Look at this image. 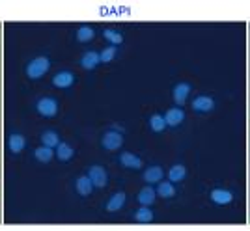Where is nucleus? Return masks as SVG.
Returning a JSON list of instances; mask_svg holds the SVG:
<instances>
[{
	"label": "nucleus",
	"mask_w": 250,
	"mask_h": 231,
	"mask_svg": "<svg viewBox=\"0 0 250 231\" xmlns=\"http://www.w3.org/2000/svg\"><path fill=\"white\" fill-rule=\"evenodd\" d=\"M49 69H51V60L47 56H36L26 65V77L36 80V78H42L43 75H47Z\"/></svg>",
	"instance_id": "obj_1"
},
{
	"label": "nucleus",
	"mask_w": 250,
	"mask_h": 231,
	"mask_svg": "<svg viewBox=\"0 0 250 231\" xmlns=\"http://www.w3.org/2000/svg\"><path fill=\"white\" fill-rule=\"evenodd\" d=\"M36 110L43 117H54V116L58 114V101L54 97H42L36 103Z\"/></svg>",
	"instance_id": "obj_2"
},
{
	"label": "nucleus",
	"mask_w": 250,
	"mask_h": 231,
	"mask_svg": "<svg viewBox=\"0 0 250 231\" xmlns=\"http://www.w3.org/2000/svg\"><path fill=\"white\" fill-rule=\"evenodd\" d=\"M101 146L106 151H118L120 147L124 146V135L118 131H106L101 138Z\"/></svg>",
	"instance_id": "obj_3"
},
{
	"label": "nucleus",
	"mask_w": 250,
	"mask_h": 231,
	"mask_svg": "<svg viewBox=\"0 0 250 231\" xmlns=\"http://www.w3.org/2000/svg\"><path fill=\"white\" fill-rule=\"evenodd\" d=\"M190 90H192V86L188 82H179V84L174 86L172 97L176 101V106H185V103L188 101V95H190Z\"/></svg>",
	"instance_id": "obj_4"
},
{
	"label": "nucleus",
	"mask_w": 250,
	"mask_h": 231,
	"mask_svg": "<svg viewBox=\"0 0 250 231\" xmlns=\"http://www.w3.org/2000/svg\"><path fill=\"white\" fill-rule=\"evenodd\" d=\"M209 200L215 205H229L233 201V192L228 189H213L209 192Z\"/></svg>",
	"instance_id": "obj_5"
},
{
	"label": "nucleus",
	"mask_w": 250,
	"mask_h": 231,
	"mask_svg": "<svg viewBox=\"0 0 250 231\" xmlns=\"http://www.w3.org/2000/svg\"><path fill=\"white\" fill-rule=\"evenodd\" d=\"M88 177L92 179L95 189H104L106 187V181H108L106 170L103 166H92V168L88 170Z\"/></svg>",
	"instance_id": "obj_6"
},
{
	"label": "nucleus",
	"mask_w": 250,
	"mask_h": 231,
	"mask_svg": "<svg viewBox=\"0 0 250 231\" xmlns=\"http://www.w3.org/2000/svg\"><path fill=\"white\" fill-rule=\"evenodd\" d=\"M190 106H192V110L206 114V112H211L215 108V99L211 95H198V97H194V101L190 103Z\"/></svg>",
	"instance_id": "obj_7"
},
{
	"label": "nucleus",
	"mask_w": 250,
	"mask_h": 231,
	"mask_svg": "<svg viewBox=\"0 0 250 231\" xmlns=\"http://www.w3.org/2000/svg\"><path fill=\"white\" fill-rule=\"evenodd\" d=\"M120 164L124 168H129V170H140L144 166V160L138 157V155H135V153H131V151H124L120 155Z\"/></svg>",
	"instance_id": "obj_8"
},
{
	"label": "nucleus",
	"mask_w": 250,
	"mask_h": 231,
	"mask_svg": "<svg viewBox=\"0 0 250 231\" xmlns=\"http://www.w3.org/2000/svg\"><path fill=\"white\" fill-rule=\"evenodd\" d=\"M73 82H75V75L71 71H58V73L52 77V86L54 88H60V90L71 88Z\"/></svg>",
	"instance_id": "obj_9"
},
{
	"label": "nucleus",
	"mask_w": 250,
	"mask_h": 231,
	"mask_svg": "<svg viewBox=\"0 0 250 231\" xmlns=\"http://www.w3.org/2000/svg\"><path fill=\"white\" fill-rule=\"evenodd\" d=\"M165 119H167V125L177 127L185 121V110L181 106H174V108H168L165 112Z\"/></svg>",
	"instance_id": "obj_10"
},
{
	"label": "nucleus",
	"mask_w": 250,
	"mask_h": 231,
	"mask_svg": "<svg viewBox=\"0 0 250 231\" xmlns=\"http://www.w3.org/2000/svg\"><path fill=\"white\" fill-rule=\"evenodd\" d=\"M155 198H157V190L155 187H151V185H146V187H142L140 192L136 194V200L140 205H153L155 203Z\"/></svg>",
	"instance_id": "obj_11"
},
{
	"label": "nucleus",
	"mask_w": 250,
	"mask_h": 231,
	"mask_svg": "<svg viewBox=\"0 0 250 231\" xmlns=\"http://www.w3.org/2000/svg\"><path fill=\"white\" fill-rule=\"evenodd\" d=\"M99 63H101V58H99V53H95V51H86V53L81 56V67L86 69V71L95 69Z\"/></svg>",
	"instance_id": "obj_12"
},
{
	"label": "nucleus",
	"mask_w": 250,
	"mask_h": 231,
	"mask_svg": "<svg viewBox=\"0 0 250 231\" xmlns=\"http://www.w3.org/2000/svg\"><path fill=\"white\" fill-rule=\"evenodd\" d=\"M144 181H146L147 185H157L159 181H163L165 179V170L161 168V166H147L144 170Z\"/></svg>",
	"instance_id": "obj_13"
},
{
	"label": "nucleus",
	"mask_w": 250,
	"mask_h": 231,
	"mask_svg": "<svg viewBox=\"0 0 250 231\" xmlns=\"http://www.w3.org/2000/svg\"><path fill=\"white\" fill-rule=\"evenodd\" d=\"M24 147H26V138L22 136L21 133H11L10 138H8V149H10L11 153H21L24 151Z\"/></svg>",
	"instance_id": "obj_14"
},
{
	"label": "nucleus",
	"mask_w": 250,
	"mask_h": 231,
	"mask_svg": "<svg viewBox=\"0 0 250 231\" xmlns=\"http://www.w3.org/2000/svg\"><path fill=\"white\" fill-rule=\"evenodd\" d=\"M155 190H157V196H159V198H165V200L176 196V187H174V183H172V181H165V179H163V181H159Z\"/></svg>",
	"instance_id": "obj_15"
},
{
	"label": "nucleus",
	"mask_w": 250,
	"mask_h": 231,
	"mask_svg": "<svg viewBox=\"0 0 250 231\" xmlns=\"http://www.w3.org/2000/svg\"><path fill=\"white\" fill-rule=\"evenodd\" d=\"M187 173H188L187 166H183V164H174L172 168L168 170L167 177H168V181H172V183L176 185V183H181V181H185Z\"/></svg>",
	"instance_id": "obj_16"
},
{
	"label": "nucleus",
	"mask_w": 250,
	"mask_h": 231,
	"mask_svg": "<svg viewBox=\"0 0 250 231\" xmlns=\"http://www.w3.org/2000/svg\"><path fill=\"white\" fill-rule=\"evenodd\" d=\"M125 201H127V194H125L124 190H120V192H116L114 196L106 201V207L104 209L108 211V212H116V211H120L124 207Z\"/></svg>",
	"instance_id": "obj_17"
},
{
	"label": "nucleus",
	"mask_w": 250,
	"mask_h": 231,
	"mask_svg": "<svg viewBox=\"0 0 250 231\" xmlns=\"http://www.w3.org/2000/svg\"><path fill=\"white\" fill-rule=\"evenodd\" d=\"M75 155V149L73 146H69V144H65V142H60L58 146H56V151H54V157L58 158V160H62V162H69Z\"/></svg>",
	"instance_id": "obj_18"
},
{
	"label": "nucleus",
	"mask_w": 250,
	"mask_h": 231,
	"mask_svg": "<svg viewBox=\"0 0 250 231\" xmlns=\"http://www.w3.org/2000/svg\"><path fill=\"white\" fill-rule=\"evenodd\" d=\"M75 189L79 192V196H90L92 190H94V183H92V179L88 177V175H81V177L77 179V183H75Z\"/></svg>",
	"instance_id": "obj_19"
},
{
	"label": "nucleus",
	"mask_w": 250,
	"mask_h": 231,
	"mask_svg": "<svg viewBox=\"0 0 250 231\" xmlns=\"http://www.w3.org/2000/svg\"><path fill=\"white\" fill-rule=\"evenodd\" d=\"M34 157H36V160H40V162H43V164H47V162H51L52 158H54V149L42 144L40 147H36Z\"/></svg>",
	"instance_id": "obj_20"
},
{
	"label": "nucleus",
	"mask_w": 250,
	"mask_h": 231,
	"mask_svg": "<svg viewBox=\"0 0 250 231\" xmlns=\"http://www.w3.org/2000/svg\"><path fill=\"white\" fill-rule=\"evenodd\" d=\"M153 218H155V214L147 205H140L135 212V220L142 222V224H149V222H153Z\"/></svg>",
	"instance_id": "obj_21"
},
{
	"label": "nucleus",
	"mask_w": 250,
	"mask_h": 231,
	"mask_svg": "<svg viewBox=\"0 0 250 231\" xmlns=\"http://www.w3.org/2000/svg\"><path fill=\"white\" fill-rule=\"evenodd\" d=\"M42 144H43V146H49V147H52V149H54V147L60 144V136H58V133H56V131H52V129L43 131Z\"/></svg>",
	"instance_id": "obj_22"
},
{
	"label": "nucleus",
	"mask_w": 250,
	"mask_h": 231,
	"mask_svg": "<svg viewBox=\"0 0 250 231\" xmlns=\"http://www.w3.org/2000/svg\"><path fill=\"white\" fill-rule=\"evenodd\" d=\"M149 127L153 133H163L167 129V119H165V114H153L149 116Z\"/></svg>",
	"instance_id": "obj_23"
},
{
	"label": "nucleus",
	"mask_w": 250,
	"mask_h": 231,
	"mask_svg": "<svg viewBox=\"0 0 250 231\" xmlns=\"http://www.w3.org/2000/svg\"><path fill=\"white\" fill-rule=\"evenodd\" d=\"M94 36H95V30L92 26H81V28L77 30V41L88 43L94 39Z\"/></svg>",
	"instance_id": "obj_24"
},
{
	"label": "nucleus",
	"mask_w": 250,
	"mask_h": 231,
	"mask_svg": "<svg viewBox=\"0 0 250 231\" xmlns=\"http://www.w3.org/2000/svg\"><path fill=\"white\" fill-rule=\"evenodd\" d=\"M103 36H104V39L110 41V45H114V47L116 45H120V43H124V36H122L120 32L112 30V28H104Z\"/></svg>",
	"instance_id": "obj_25"
},
{
	"label": "nucleus",
	"mask_w": 250,
	"mask_h": 231,
	"mask_svg": "<svg viewBox=\"0 0 250 231\" xmlns=\"http://www.w3.org/2000/svg\"><path fill=\"white\" fill-rule=\"evenodd\" d=\"M116 47L114 45H108V47H104L103 51L99 53V58H101V63H108V62H112L116 58Z\"/></svg>",
	"instance_id": "obj_26"
}]
</instances>
